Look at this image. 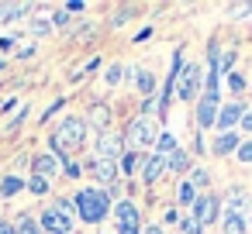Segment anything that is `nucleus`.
<instances>
[{"instance_id": "nucleus-1", "label": "nucleus", "mask_w": 252, "mask_h": 234, "mask_svg": "<svg viewBox=\"0 0 252 234\" xmlns=\"http://www.w3.org/2000/svg\"><path fill=\"white\" fill-rule=\"evenodd\" d=\"M73 203H76V210H80V220H87V224H100V220L111 213V193L100 189V186L80 189Z\"/></svg>"}, {"instance_id": "nucleus-2", "label": "nucleus", "mask_w": 252, "mask_h": 234, "mask_svg": "<svg viewBox=\"0 0 252 234\" xmlns=\"http://www.w3.org/2000/svg\"><path fill=\"white\" fill-rule=\"evenodd\" d=\"M121 138H125V145H131L135 152H138V148H149V145H156V138H159V121L138 114V117L128 124V131H125Z\"/></svg>"}, {"instance_id": "nucleus-3", "label": "nucleus", "mask_w": 252, "mask_h": 234, "mask_svg": "<svg viewBox=\"0 0 252 234\" xmlns=\"http://www.w3.org/2000/svg\"><path fill=\"white\" fill-rule=\"evenodd\" d=\"M190 217H193L200 227L214 224V220L221 217V196H214V193H204V196H197V200L190 203Z\"/></svg>"}, {"instance_id": "nucleus-4", "label": "nucleus", "mask_w": 252, "mask_h": 234, "mask_svg": "<svg viewBox=\"0 0 252 234\" xmlns=\"http://www.w3.org/2000/svg\"><path fill=\"white\" fill-rule=\"evenodd\" d=\"M121 155H125V138H121L118 131H100V134H97V158L118 165Z\"/></svg>"}, {"instance_id": "nucleus-5", "label": "nucleus", "mask_w": 252, "mask_h": 234, "mask_svg": "<svg viewBox=\"0 0 252 234\" xmlns=\"http://www.w3.org/2000/svg\"><path fill=\"white\" fill-rule=\"evenodd\" d=\"M38 227H42L45 234H73V213L56 210V207H45V210H42Z\"/></svg>"}, {"instance_id": "nucleus-6", "label": "nucleus", "mask_w": 252, "mask_h": 234, "mask_svg": "<svg viewBox=\"0 0 252 234\" xmlns=\"http://www.w3.org/2000/svg\"><path fill=\"white\" fill-rule=\"evenodd\" d=\"M200 76H204L200 62H190V66L180 69V76H176V93H180V100H193V97H197Z\"/></svg>"}, {"instance_id": "nucleus-7", "label": "nucleus", "mask_w": 252, "mask_h": 234, "mask_svg": "<svg viewBox=\"0 0 252 234\" xmlns=\"http://www.w3.org/2000/svg\"><path fill=\"white\" fill-rule=\"evenodd\" d=\"M242 114H245V104H242V100H231L228 107H221V110H218V121H214V124H218V131H221V134L235 131V128H238V121H242Z\"/></svg>"}, {"instance_id": "nucleus-8", "label": "nucleus", "mask_w": 252, "mask_h": 234, "mask_svg": "<svg viewBox=\"0 0 252 234\" xmlns=\"http://www.w3.org/2000/svg\"><path fill=\"white\" fill-rule=\"evenodd\" d=\"M218 110H221V97L204 93V97H200V107H197V128H214Z\"/></svg>"}, {"instance_id": "nucleus-9", "label": "nucleus", "mask_w": 252, "mask_h": 234, "mask_svg": "<svg viewBox=\"0 0 252 234\" xmlns=\"http://www.w3.org/2000/svg\"><path fill=\"white\" fill-rule=\"evenodd\" d=\"M138 172H142V182H159V176L166 172V155H156V152L145 155Z\"/></svg>"}, {"instance_id": "nucleus-10", "label": "nucleus", "mask_w": 252, "mask_h": 234, "mask_svg": "<svg viewBox=\"0 0 252 234\" xmlns=\"http://www.w3.org/2000/svg\"><path fill=\"white\" fill-rule=\"evenodd\" d=\"M87 172H90L97 182H114V179H118V165H114V162H104V158H94V162L87 165Z\"/></svg>"}, {"instance_id": "nucleus-11", "label": "nucleus", "mask_w": 252, "mask_h": 234, "mask_svg": "<svg viewBox=\"0 0 252 234\" xmlns=\"http://www.w3.org/2000/svg\"><path fill=\"white\" fill-rule=\"evenodd\" d=\"M190 165H193V158H190V152H183V148H176L173 155H166V172H173V176L190 172Z\"/></svg>"}, {"instance_id": "nucleus-12", "label": "nucleus", "mask_w": 252, "mask_h": 234, "mask_svg": "<svg viewBox=\"0 0 252 234\" xmlns=\"http://www.w3.org/2000/svg\"><path fill=\"white\" fill-rule=\"evenodd\" d=\"M114 213H118V227H138V224H142V217H138V207H135L131 200H121Z\"/></svg>"}, {"instance_id": "nucleus-13", "label": "nucleus", "mask_w": 252, "mask_h": 234, "mask_svg": "<svg viewBox=\"0 0 252 234\" xmlns=\"http://www.w3.org/2000/svg\"><path fill=\"white\" fill-rule=\"evenodd\" d=\"M90 128L100 131H111V107L107 104H90Z\"/></svg>"}, {"instance_id": "nucleus-14", "label": "nucleus", "mask_w": 252, "mask_h": 234, "mask_svg": "<svg viewBox=\"0 0 252 234\" xmlns=\"http://www.w3.org/2000/svg\"><path fill=\"white\" fill-rule=\"evenodd\" d=\"M238 145H242V141H238V134H235V131H228V134H218V138L211 141V152L224 158V155H231V152H238Z\"/></svg>"}, {"instance_id": "nucleus-15", "label": "nucleus", "mask_w": 252, "mask_h": 234, "mask_svg": "<svg viewBox=\"0 0 252 234\" xmlns=\"http://www.w3.org/2000/svg\"><path fill=\"white\" fill-rule=\"evenodd\" d=\"M56 169H59V162H56V155H35V158H32V176H42V179H52V176H56Z\"/></svg>"}, {"instance_id": "nucleus-16", "label": "nucleus", "mask_w": 252, "mask_h": 234, "mask_svg": "<svg viewBox=\"0 0 252 234\" xmlns=\"http://www.w3.org/2000/svg\"><path fill=\"white\" fill-rule=\"evenodd\" d=\"M249 210H252L249 193H245V189H231V193H228V213H238V217H242V213H249Z\"/></svg>"}, {"instance_id": "nucleus-17", "label": "nucleus", "mask_w": 252, "mask_h": 234, "mask_svg": "<svg viewBox=\"0 0 252 234\" xmlns=\"http://www.w3.org/2000/svg\"><path fill=\"white\" fill-rule=\"evenodd\" d=\"M131 73H135V86H138L145 97H152V93H156V76H152L149 69H131Z\"/></svg>"}, {"instance_id": "nucleus-18", "label": "nucleus", "mask_w": 252, "mask_h": 234, "mask_svg": "<svg viewBox=\"0 0 252 234\" xmlns=\"http://www.w3.org/2000/svg\"><path fill=\"white\" fill-rule=\"evenodd\" d=\"M21 189H25V179L21 176H4V182H0V196H4V200L18 196Z\"/></svg>"}, {"instance_id": "nucleus-19", "label": "nucleus", "mask_w": 252, "mask_h": 234, "mask_svg": "<svg viewBox=\"0 0 252 234\" xmlns=\"http://www.w3.org/2000/svg\"><path fill=\"white\" fill-rule=\"evenodd\" d=\"M28 11H32V4H0V21H18Z\"/></svg>"}, {"instance_id": "nucleus-20", "label": "nucleus", "mask_w": 252, "mask_h": 234, "mask_svg": "<svg viewBox=\"0 0 252 234\" xmlns=\"http://www.w3.org/2000/svg\"><path fill=\"white\" fill-rule=\"evenodd\" d=\"M180 145H176V138L169 134V131H159V138H156V155H173Z\"/></svg>"}, {"instance_id": "nucleus-21", "label": "nucleus", "mask_w": 252, "mask_h": 234, "mask_svg": "<svg viewBox=\"0 0 252 234\" xmlns=\"http://www.w3.org/2000/svg\"><path fill=\"white\" fill-rule=\"evenodd\" d=\"M221 227H224V234H245V217L224 213V217H221Z\"/></svg>"}, {"instance_id": "nucleus-22", "label": "nucleus", "mask_w": 252, "mask_h": 234, "mask_svg": "<svg viewBox=\"0 0 252 234\" xmlns=\"http://www.w3.org/2000/svg\"><path fill=\"white\" fill-rule=\"evenodd\" d=\"M14 234H45V231L38 227V220H35V217H28V213H25V217L14 224Z\"/></svg>"}, {"instance_id": "nucleus-23", "label": "nucleus", "mask_w": 252, "mask_h": 234, "mask_svg": "<svg viewBox=\"0 0 252 234\" xmlns=\"http://www.w3.org/2000/svg\"><path fill=\"white\" fill-rule=\"evenodd\" d=\"M142 158H145L142 152H125V155H121V169H125V172H138V169H142Z\"/></svg>"}, {"instance_id": "nucleus-24", "label": "nucleus", "mask_w": 252, "mask_h": 234, "mask_svg": "<svg viewBox=\"0 0 252 234\" xmlns=\"http://www.w3.org/2000/svg\"><path fill=\"white\" fill-rule=\"evenodd\" d=\"M25 189H32L35 196H45V193H49V179H42V176H32V179L25 182Z\"/></svg>"}, {"instance_id": "nucleus-25", "label": "nucleus", "mask_w": 252, "mask_h": 234, "mask_svg": "<svg viewBox=\"0 0 252 234\" xmlns=\"http://www.w3.org/2000/svg\"><path fill=\"white\" fill-rule=\"evenodd\" d=\"M49 25H52V28H69V25H73V18H69V11H66V7H59V11L52 14V21H49Z\"/></svg>"}, {"instance_id": "nucleus-26", "label": "nucleus", "mask_w": 252, "mask_h": 234, "mask_svg": "<svg viewBox=\"0 0 252 234\" xmlns=\"http://www.w3.org/2000/svg\"><path fill=\"white\" fill-rule=\"evenodd\" d=\"M104 79H107V86H118V83L125 79V66H118V62L107 66V76H104Z\"/></svg>"}, {"instance_id": "nucleus-27", "label": "nucleus", "mask_w": 252, "mask_h": 234, "mask_svg": "<svg viewBox=\"0 0 252 234\" xmlns=\"http://www.w3.org/2000/svg\"><path fill=\"white\" fill-rule=\"evenodd\" d=\"M207 179H211V176H207V169H193V172H190V186H193V189H204V186H207Z\"/></svg>"}, {"instance_id": "nucleus-28", "label": "nucleus", "mask_w": 252, "mask_h": 234, "mask_svg": "<svg viewBox=\"0 0 252 234\" xmlns=\"http://www.w3.org/2000/svg\"><path fill=\"white\" fill-rule=\"evenodd\" d=\"M193 200H197V189H193L190 182H183V186H180V203H187V207H190Z\"/></svg>"}, {"instance_id": "nucleus-29", "label": "nucleus", "mask_w": 252, "mask_h": 234, "mask_svg": "<svg viewBox=\"0 0 252 234\" xmlns=\"http://www.w3.org/2000/svg\"><path fill=\"white\" fill-rule=\"evenodd\" d=\"M49 31H52V25H49V21H32V35H35V38H45Z\"/></svg>"}, {"instance_id": "nucleus-30", "label": "nucleus", "mask_w": 252, "mask_h": 234, "mask_svg": "<svg viewBox=\"0 0 252 234\" xmlns=\"http://www.w3.org/2000/svg\"><path fill=\"white\" fill-rule=\"evenodd\" d=\"M128 21H131V7H125V11H118V14L111 18V25H114V28H121V25H128Z\"/></svg>"}, {"instance_id": "nucleus-31", "label": "nucleus", "mask_w": 252, "mask_h": 234, "mask_svg": "<svg viewBox=\"0 0 252 234\" xmlns=\"http://www.w3.org/2000/svg\"><path fill=\"white\" fill-rule=\"evenodd\" d=\"M25 117H28V107H21V110H18V114H14V117H11V121H7V131H18V128H21V121H25Z\"/></svg>"}, {"instance_id": "nucleus-32", "label": "nucleus", "mask_w": 252, "mask_h": 234, "mask_svg": "<svg viewBox=\"0 0 252 234\" xmlns=\"http://www.w3.org/2000/svg\"><path fill=\"white\" fill-rule=\"evenodd\" d=\"M235 155H238V162H252V141H242Z\"/></svg>"}, {"instance_id": "nucleus-33", "label": "nucleus", "mask_w": 252, "mask_h": 234, "mask_svg": "<svg viewBox=\"0 0 252 234\" xmlns=\"http://www.w3.org/2000/svg\"><path fill=\"white\" fill-rule=\"evenodd\" d=\"M228 86H231L235 93H242V90H245V79H242L238 73H228Z\"/></svg>"}, {"instance_id": "nucleus-34", "label": "nucleus", "mask_w": 252, "mask_h": 234, "mask_svg": "<svg viewBox=\"0 0 252 234\" xmlns=\"http://www.w3.org/2000/svg\"><path fill=\"white\" fill-rule=\"evenodd\" d=\"M183 234H204V227H200L193 217H187V220H183Z\"/></svg>"}, {"instance_id": "nucleus-35", "label": "nucleus", "mask_w": 252, "mask_h": 234, "mask_svg": "<svg viewBox=\"0 0 252 234\" xmlns=\"http://www.w3.org/2000/svg\"><path fill=\"white\" fill-rule=\"evenodd\" d=\"M14 45H18V38H11V35H7V38H0V52H4V55L14 52Z\"/></svg>"}, {"instance_id": "nucleus-36", "label": "nucleus", "mask_w": 252, "mask_h": 234, "mask_svg": "<svg viewBox=\"0 0 252 234\" xmlns=\"http://www.w3.org/2000/svg\"><path fill=\"white\" fill-rule=\"evenodd\" d=\"M63 169H66V176H69V179H76V176H80V172H83V169H80V165H76V162H66V165H63Z\"/></svg>"}, {"instance_id": "nucleus-37", "label": "nucleus", "mask_w": 252, "mask_h": 234, "mask_svg": "<svg viewBox=\"0 0 252 234\" xmlns=\"http://www.w3.org/2000/svg\"><path fill=\"white\" fill-rule=\"evenodd\" d=\"M238 128H242V131H252V110H245V114H242V121H238Z\"/></svg>"}, {"instance_id": "nucleus-38", "label": "nucleus", "mask_w": 252, "mask_h": 234, "mask_svg": "<svg viewBox=\"0 0 252 234\" xmlns=\"http://www.w3.org/2000/svg\"><path fill=\"white\" fill-rule=\"evenodd\" d=\"M18 107V97H7L4 104H0V114H7V110H14Z\"/></svg>"}, {"instance_id": "nucleus-39", "label": "nucleus", "mask_w": 252, "mask_h": 234, "mask_svg": "<svg viewBox=\"0 0 252 234\" xmlns=\"http://www.w3.org/2000/svg\"><path fill=\"white\" fill-rule=\"evenodd\" d=\"M83 7H87L83 0H73V4H66V11H69V14H73V11H83Z\"/></svg>"}, {"instance_id": "nucleus-40", "label": "nucleus", "mask_w": 252, "mask_h": 234, "mask_svg": "<svg viewBox=\"0 0 252 234\" xmlns=\"http://www.w3.org/2000/svg\"><path fill=\"white\" fill-rule=\"evenodd\" d=\"M0 234H14V224H4V220H0Z\"/></svg>"}, {"instance_id": "nucleus-41", "label": "nucleus", "mask_w": 252, "mask_h": 234, "mask_svg": "<svg viewBox=\"0 0 252 234\" xmlns=\"http://www.w3.org/2000/svg\"><path fill=\"white\" fill-rule=\"evenodd\" d=\"M118 234H142L138 227H118Z\"/></svg>"}, {"instance_id": "nucleus-42", "label": "nucleus", "mask_w": 252, "mask_h": 234, "mask_svg": "<svg viewBox=\"0 0 252 234\" xmlns=\"http://www.w3.org/2000/svg\"><path fill=\"white\" fill-rule=\"evenodd\" d=\"M145 234H166V231H162V227H156V224H149V227H145Z\"/></svg>"}, {"instance_id": "nucleus-43", "label": "nucleus", "mask_w": 252, "mask_h": 234, "mask_svg": "<svg viewBox=\"0 0 252 234\" xmlns=\"http://www.w3.org/2000/svg\"><path fill=\"white\" fill-rule=\"evenodd\" d=\"M0 69H4V59H0Z\"/></svg>"}]
</instances>
